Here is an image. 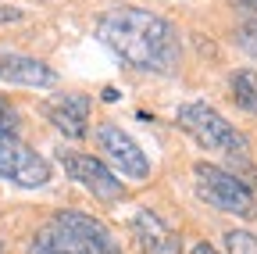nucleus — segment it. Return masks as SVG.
Masks as SVG:
<instances>
[{"label": "nucleus", "instance_id": "nucleus-8", "mask_svg": "<svg viewBox=\"0 0 257 254\" xmlns=\"http://www.w3.org/2000/svg\"><path fill=\"white\" fill-rule=\"evenodd\" d=\"M54 226H61L64 233H72L82 247H89L93 254H121V243L118 236L104 226V222H96L93 215H82V211H57L54 215Z\"/></svg>", "mask_w": 257, "mask_h": 254}, {"label": "nucleus", "instance_id": "nucleus-14", "mask_svg": "<svg viewBox=\"0 0 257 254\" xmlns=\"http://www.w3.org/2000/svg\"><path fill=\"white\" fill-rule=\"evenodd\" d=\"M236 43H239V50H243L246 57L257 61V18H250V22H243V25L236 29Z\"/></svg>", "mask_w": 257, "mask_h": 254}, {"label": "nucleus", "instance_id": "nucleus-13", "mask_svg": "<svg viewBox=\"0 0 257 254\" xmlns=\"http://www.w3.org/2000/svg\"><path fill=\"white\" fill-rule=\"evenodd\" d=\"M225 254H257V236L246 229H229L225 233Z\"/></svg>", "mask_w": 257, "mask_h": 254}, {"label": "nucleus", "instance_id": "nucleus-4", "mask_svg": "<svg viewBox=\"0 0 257 254\" xmlns=\"http://www.w3.org/2000/svg\"><path fill=\"white\" fill-rule=\"evenodd\" d=\"M0 179L22 190H40L50 183V161L22 143L15 133H0Z\"/></svg>", "mask_w": 257, "mask_h": 254}, {"label": "nucleus", "instance_id": "nucleus-10", "mask_svg": "<svg viewBox=\"0 0 257 254\" xmlns=\"http://www.w3.org/2000/svg\"><path fill=\"white\" fill-rule=\"evenodd\" d=\"M133 236H136L143 254H182L179 233L150 208H140L133 215Z\"/></svg>", "mask_w": 257, "mask_h": 254}, {"label": "nucleus", "instance_id": "nucleus-16", "mask_svg": "<svg viewBox=\"0 0 257 254\" xmlns=\"http://www.w3.org/2000/svg\"><path fill=\"white\" fill-rule=\"evenodd\" d=\"M22 18H25L22 8H15V4H0V25H11V22H22Z\"/></svg>", "mask_w": 257, "mask_h": 254}, {"label": "nucleus", "instance_id": "nucleus-9", "mask_svg": "<svg viewBox=\"0 0 257 254\" xmlns=\"http://www.w3.org/2000/svg\"><path fill=\"white\" fill-rule=\"evenodd\" d=\"M0 82L50 90V86H57V72L47 65V61H40V57L15 54V50H0Z\"/></svg>", "mask_w": 257, "mask_h": 254}, {"label": "nucleus", "instance_id": "nucleus-17", "mask_svg": "<svg viewBox=\"0 0 257 254\" xmlns=\"http://www.w3.org/2000/svg\"><path fill=\"white\" fill-rule=\"evenodd\" d=\"M189 254H218V250H214V247H211V243H197V247H193V250H189Z\"/></svg>", "mask_w": 257, "mask_h": 254}, {"label": "nucleus", "instance_id": "nucleus-3", "mask_svg": "<svg viewBox=\"0 0 257 254\" xmlns=\"http://www.w3.org/2000/svg\"><path fill=\"white\" fill-rule=\"evenodd\" d=\"M193 176H197V194L211 208H218L225 215H239V218H253L257 215V197H253L250 183H243L229 168L211 165V161H197L193 165Z\"/></svg>", "mask_w": 257, "mask_h": 254}, {"label": "nucleus", "instance_id": "nucleus-7", "mask_svg": "<svg viewBox=\"0 0 257 254\" xmlns=\"http://www.w3.org/2000/svg\"><path fill=\"white\" fill-rule=\"evenodd\" d=\"M89 108L93 101L86 93H54L50 101H43L47 122L68 140H82L89 133Z\"/></svg>", "mask_w": 257, "mask_h": 254}, {"label": "nucleus", "instance_id": "nucleus-1", "mask_svg": "<svg viewBox=\"0 0 257 254\" xmlns=\"http://www.w3.org/2000/svg\"><path fill=\"white\" fill-rule=\"evenodd\" d=\"M96 40L114 50L128 68L172 75L182 61L179 29L147 8H111L96 18Z\"/></svg>", "mask_w": 257, "mask_h": 254}, {"label": "nucleus", "instance_id": "nucleus-18", "mask_svg": "<svg viewBox=\"0 0 257 254\" xmlns=\"http://www.w3.org/2000/svg\"><path fill=\"white\" fill-rule=\"evenodd\" d=\"M236 4H239L243 11H250V15H257V0H236Z\"/></svg>", "mask_w": 257, "mask_h": 254}, {"label": "nucleus", "instance_id": "nucleus-19", "mask_svg": "<svg viewBox=\"0 0 257 254\" xmlns=\"http://www.w3.org/2000/svg\"><path fill=\"white\" fill-rule=\"evenodd\" d=\"M104 101H107V104H111V101H118V90H114V86H107V90H104Z\"/></svg>", "mask_w": 257, "mask_h": 254}, {"label": "nucleus", "instance_id": "nucleus-6", "mask_svg": "<svg viewBox=\"0 0 257 254\" xmlns=\"http://www.w3.org/2000/svg\"><path fill=\"white\" fill-rule=\"evenodd\" d=\"M96 147L104 150V157H107V161H111L125 179H147V176H150L147 154L140 150V143L128 136L121 125L100 122V125H96Z\"/></svg>", "mask_w": 257, "mask_h": 254}, {"label": "nucleus", "instance_id": "nucleus-20", "mask_svg": "<svg viewBox=\"0 0 257 254\" xmlns=\"http://www.w3.org/2000/svg\"><path fill=\"white\" fill-rule=\"evenodd\" d=\"M29 254H43V250H40V247H36V243H29Z\"/></svg>", "mask_w": 257, "mask_h": 254}, {"label": "nucleus", "instance_id": "nucleus-12", "mask_svg": "<svg viewBox=\"0 0 257 254\" xmlns=\"http://www.w3.org/2000/svg\"><path fill=\"white\" fill-rule=\"evenodd\" d=\"M229 90H232V101L239 111L257 115V72L253 68H236L229 75Z\"/></svg>", "mask_w": 257, "mask_h": 254}, {"label": "nucleus", "instance_id": "nucleus-2", "mask_svg": "<svg viewBox=\"0 0 257 254\" xmlns=\"http://www.w3.org/2000/svg\"><path fill=\"white\" fill-rule=\"evenodd\" d=\"M175 122L200 147H207V150H221L229 157H243L246 154V136L218 108H211L207 101H186V104H179Z\"/></svg>", "mask_w": 257, "mask_h": 254}, {"label": "nucleus", "instance_id": "nucleus-15", "mask_svg": "<svg viewBox=\"0 0 257 254\" xmlns=\"http://www.w3.org/2000/svg\"><path fill=\"white\" fill-rule=\"evenodd\" d=\"M15 129H18V115L4 97H0V133H15Z\"/></svg>", "mask_w": 257, "mask_h": 254}, {"label": "nucleus", "instance_id": "nucleus-5", "mask_svg": "<svg viewBox=\"0 0 257 254\" xmlns=\"http://www.w3.org/2000/svg\"><path fill=\"white\" fill-rule=\"evenodd\" d=\"M57 161H61L64 176L75 179L82 190H89L96 201H118L125 194V179H118V172L100 157H89L79 150H57Z\"/></svg>", "mask_w": 257, "mask_h": 254}, {"label": "nucleus", "instance_id": "nucleus-11", "mask_svg": "<svg viewBox=\"0 0 257 254\" xmlns=\"http://www.w3.org/2000/svg\"><path fill=\"white\" fill-rule=\"evenodd\" d=\"M32 243H36L43 254H93L89 247H82L72 233H64L61 226H54V222H50L47 229H40Z\"/></svg>", "mask_w": 257, "mask_h": 254}]
</instances>
